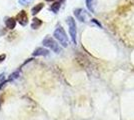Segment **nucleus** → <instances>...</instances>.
<instances>
[{"label":"nucleus","instance_id":"1","mask_svg":"<svg viewBox=\"0 0 134 120\" xmlns=\"http://www.w3.org/2000/svg\"><path fill=\"white\" fill-rule=\"evenodd\" d=\"M53 36L63 47H67L69 45V40H68V37L66 35V32L64 31L62 26L58 25L56 27V29L54 30V33H53Z\"/></svg>","mask_w":134,"mask_h":120},{"label":"nucleus","instance_id":"2","mask_svg":"<svg viewBox=\"0 0 134 120\" xmlns=\"http://www.w3.org/2000/svg\"><path fill=\"white\" fill-rule=\"evenodd\" d=\"M67 25H68V29H69V34H70V38L72 40L73 44L76 45L77 44V26H76V22L74 20V18L69 16L66 19Z\"/></svg>","mask_w":134,"mask_h":120},{"label":"nucleus","instance_id":"3","mask_svg":"<svg viewBox=\"0 0 134 120\" xmlns=\"http://www.w3.org/2000/svg\"><path fill=\"white\" fill-rule=\"evenodd\" d=\"M42 44L45 47H48L49 49H51L52 51L57 53V54H59V53L62 52V48L60 47V45L52 37H50V36H46L44 39H43V41H42Z\"/></svg>","mask_w":134,"mask_h":120},{"label":"nucleus","instance_id":"4","mask_svg":"<svg viewBox=\"0 0 134 120\" xmlns=\"http://www.w3.org/2000/svg\"><path fill=\"white\" fill-rule=\"evenodd\" d=\"M74 15H75V17L77 18L79 21H81V22H86V21H87V18H88L87 12L85 11L84 9H82V8L74 9Z\"/></svg>","mask_w":134,"mask_h":120},{"label":"nucleus","instance_id":"5","mask_svg":"<svg viewBox=\"0 0 134 120\" xmlns=\"http://www.w3.org/2000/svg\"><path fill=\"white\" fill-rule=\"evenodd\" d=\"M15 20H16L17 22L19 23L21 26H26L28 23V16H27V14H26V12L24 11V10L20 11L16 15Z\"/></svg>","mask_w":134,"mask_h":120},{"label":"nucleus","instance_id":"6","mask_svg":"<svg viewBox=\"0 0 134 120\" xmlns=\"http://www.w3.org/2000/svg\"><path fill=\"white\" fill-rule=\"evenodd\" d=\"M32 55L33 56H47V55H49V50L46 48H43V47H38L34 50Z\"/></svg>","mask_w":134,"mask_h":120},{"label":"nucleus","instance_id":"7","mask_svg":"<svg viewBox=\"0 0 134 120\" xmlns=\"http://www.w3.org/2000/svg\"><path fill=\"white\" fill-rule=\"evenodd\" d=\"M63 2H64V0H59V1L54 2V3L50 6V10L53 12V13H58L59 9L61 8V5Z\"/></svg>","mask_w":134,"mask_h":120},{"label":"nucleus","instance_id":"8","mask_svg":"<svg viewBox=\"0 0 134 120\" xmlns=\"http://www.w3.org/2000/svg\"><path fill=\"white\" fill-rule=\"evenodd\" d=\"M86 7L91 13H95V7H96V0H85Z\"/></svg>","mask_w":134,"mask_h":120},{"label":"nucleus","instance_id":"9","mask_svg":"<svg viewBox=\"0 0 134 120\" xmlns=\"http://www.w3.org/2000/svg\"><path fill=\"white\" fill-rule=\"evenodd\" d=\"M5 24H6V27L9 29H14L15 28V25H16V20H15V18H12V17H9V18H6L5 19Z\"/></svg>","mask_w":134,"mask_h":120},{"label":"nucleus","instance_id":"10","mask_svg":"<svg viewBox=\"0 0 134 120\" xmlns=\"http://www.w3.org/2000/svg\"><path fill=\"white\" fill-rule=\"evenodd\" d=\"M42 25V21L40 20L39 18H33L32 19V22H31V28L34 29V30H36V29H38Z\"/></svg>","mask_w":134,"mask_h":120},{"label":"nucleus","instance_id":"11","mask_svg":"<svg viewBox=\"0 0 134 120\" xmlns=\"http://www.w3.org/2000/svg\"><path fill=\"white\" fill-rule=\"evenodd\" d=\"M43 7H44V4H43V3H38V4H36L34 7H32V9H31V14H32V15L38 14Z\"/></svg>","mask_w":134,"mask_h":120},{"label":"nucleus","instance_id":"12","mask_svg":"<svg viewBox=\"0 0 134 120\" xmlns=\"http://www.w3.org/2000/svg\"><path fill=\"white\" fill-rule=\"evenodd\" d=\"M20 73H21V71H20V69H18L17 71H14L12 74H10L9 76V78H8V81H13V80L17 79L19 76H20Z\"/></svg>","mask_w":134,"mask_h":120},{"label":"nucleus","instance_id":"13","mask_svg":"<svg viewBox=\"0 0 134 120\" xmlns=\"http://www.w3.org/2000/svg\"><path fill=\"white\" fill-rule=\"evenodd\" d=\"M32 0H19V4L21 5H28Z\"/></svg>","mask_w":134,"mask_h":120},{"label":"nucleus","instance_id":"14","mask_svg":"<svg viewBox=\"0 0 134 120\" xmlns=\"http://www.w3.org/2000/svg\"><path fill=\"white\" fill-rule=\"evenodd\" d=\"M5 73H1L0 74V85L2 84V83H4L6 80H5Z\"/></svg>","mask_w":134,"mask_h":120},{"label":"nucleus","instance_id":"15","mask_svg":"<svg viewBox=\"0 0 134 120\" xmlns=\"http://www.w3.org/2000/svg\"><path fill=\"white\" fill-rule=\"evenodd\" d=\"M5 58H6L5 54H1V55H0V62H2V61L5 59Z\"/></svg>","mask_w":134,"mask_h":120},{"label":"nucleus","instance_id":"16","mask_svg":"<svg viewBox=\"0 0 134 120\" xmlns=\"http://www.w3.org/2000/svg\"><path fill=\"white\" fill-rule=\"evenodd\" d=\"M45 1H48V2H51V1H55V0H45Z\"/></svg>","mask_w":134,"mask_h":120}]
</instances>
